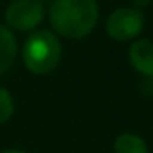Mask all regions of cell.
I'll return each instance as SVG.
<instances>
[{
    "label": "cell",
    "mask_w": 153,
    "mask_h": 153,
    "mask_svg": "<svg viewBox=\"0 0 153 153\" xmlns=\"http://www.w3.org/2000/svg\"><path fill=\"white\" fill-rule=\"evenodd\" d=\"M14 111H16V103L12 93L4 85H0V124H6L14 116Z\"/></svg>",
    "instance_id": "8"
},
{
    "label": "cell",
    "mask_w": 153,
    "mask_h": 153,
    "mask_svg": "<svg viewBox=\"0 0 153 153\" xmlns=\"http://www.w3.org/2000/svg\"><path fill=\"white\" fill-rule=\"evenodd\" d=\"M151 4H153V2H151Z\"/></svg>",
    "instance_id": "11"
},
{
    "label": "cell",
    "mask_w": 153,
    "mask_h": 153,
    "mask_svg": "<svg viewBox=\"0 0 153 153\" xmlns=\"http://www.w3.org/2000/svg\"><path fill=\"white\" fill-rule=\"evenodd\" d=\"M16 56H18V41H16L14 31L0 23V76L12 68Z\"/></svg>",
    "instance_id": "6"
},
{
    "label": "cell",
    "mask_w": 153,
    "mask_h": 153,
    "mask_svg": "<svg viewBox=\"0 0 153 153\" xmlns=\"http://www.w3.org/2000/svg\"><path fill=\"white\" fill-rule=\"evenodd\" d=\"M143 25H146L143 12L132 6H122L112 10L108 14L107 22H105L107 35L116 43L136 41L140 37V33L143 31Z\"/></svg>",
    "instance_id": "3"
},
{
    "label": "cell",
    "mask_w": 153,
    "mask_h": 153,
    "mask_svg": "<svg viewBox=\"0 0 153 153\" xmlns=\"http://www.w3.org/2000/svg\"><path fill=\"white\" fill-rule=\"evenodd\" d=\"M45 14L47 12L41 0H12L4 12V25L12 31L31 33L39 29Z\"/></svg>",
    "instance_id": "4"
},
{
    "label": "cell",
    "mask_w": 153,
    "mask_h": 153,
    "mask_svg": "<svg viewBox=\"0 0 153 153\" xmlns=\"http://www.w3.org/2000/svg\"><path fill=\"white\" fill-rule=\"evenodd\" d=\"M0 153H27V151H23V149H14V147H10V149H2Z\"/></svg>",
    "instance_id": "10"
},
{
    "label": "cell",
    "mask_w": 153,
    "mask_h": 153,
    "mask_svg": "<svg viewBox=\"0 0 153 153\" xmlns=\"http://www.w3.org/2000/svg\"><path fill=\"white\" fill-rule=\"evenodd\" d=\"M47 16L51 31L58 37L78 41L95 29L99 22V4L95 0H52Z\"/></svg>",
    "instance_id": "1"
},
{
    "label": "cell",
    "mask_w": 153,
    "mask_h": 153,
    "mask_svg": "<svg viewBox=\"0 0 153 153\" xmlns=\"http://www.w3.org/2000/svg\"><path fill=\"white\" fill-rule=\"evenodd\" d=\"M128 62L143 78H153V41L136 39L128 49Z\"/></svg>",
    "instance_id": "5"
},
{
    "label": "cell",
    "mask_w": 153,
    "mask_h": 153,
    "mask_svg": "<svg viewBox=\"0 0 153 153\" xmlns=\"http://www.w3.org/2000/svg\"><path fill=\"white\" fill-rule=\"evenodd\" d=\"M22 60L25 70L35 76H49L62 60L60 37L51 29H35L22 47Z\"/></svg>",
    "instance_id": "2"
},
{
    "label": "cell",
    "mask_w": 153,
    "mask_h": 153,
    "mask_svg": "<svg viewBox=\"0 0 153 153\" xmlns=\"http://www.w3.org/2000/svg\"><path fill=\"white\" fill-rule=\"evenodd\" d=\"M112 151L114 153H149L146 140L138 134H132V132H122L114 138L112 143Z\"/></svg>",
    "instance_id": "7"
},
{
    "label": "cell",
    "mask_w": 153,
    "mask_h": 153,
    "mask_svg": "<svg viewBox=\"0 0 153 153\" xmlns=\"http://www.w3.org/2000/svg\"><path fill=\"white\" fill-rule=\"evenodd\" d=\"M153 0H132V8H138V10H142V8L149 6Z\"/></svg>",
    "instance_id": "9"
}]
</instances>
